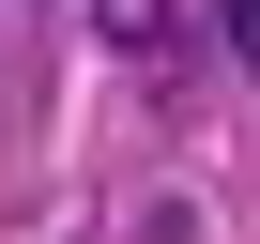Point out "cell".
I'll return each instance as SVG.
<instances>
[{"mask_svg": "<svg viewBox=\"0 0 260 244\" xmlns=\"http://www.w3.org/2000/svg\"><path fill=\"white\" fill-rule=\"evenodd\" d=\"M230 61H245V76H260V0H230Z\"/></svg>", "mask_w": 260, "mask_h": 244, "instance_id": "2", "label": "cell"}, {"mask_svg": "<svg viewBox=\"0 0 260 244\" xmlns=\"http://www.w3.org/2000/svg\"><path fill=\"white\" fill-rule=\"evenodd\" d=\"M107 46H122V61H153V46H169V0H107Z\"/></svg>", "mask_w": 260, "mask_h": 244, "instance_id": "1", "label": "cell"}]
</instances>
